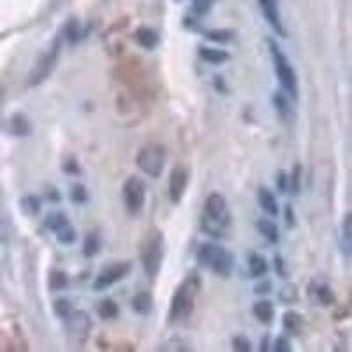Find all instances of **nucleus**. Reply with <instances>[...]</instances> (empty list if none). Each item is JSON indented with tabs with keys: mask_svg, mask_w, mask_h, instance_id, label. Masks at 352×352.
Wrapping results in <instances>:
<instances>
[{
	"mask_svg": "<svg viewBox=\"0 0 352 352\" xmlns=\"http://www.w3.org/2000/svg\"><path fill=\"white\" fill-rule=\"evenodd\" d=\"M201 229L204 234L212 238L228 236L231 229V212H229L228 201L220 194H210L204 201L203 212H201Z\"/></svg>",
	"mask_w": 352,
	"mask_h": 352,
	"instance_id": "f257e3e1",
	"label": "nucleus"
},
{
	"mask_svg": "<svg viewBox=\"0 0 352 352\" xmlns=\"http://www.w3.org/2000/svg\"><path fill=\"white\" fill-rule=\"evenodd\" d=\"M201 289V278L197 275H188L173 294L171 307H169V320L180 322L190 317L196 308L197 294Z\"/></svg>",
	"mask_w": 352,
	"mask_h": 352,
	"instance_id": "f03ea898",
	"label": "nucleus"
},
{
	"mask_svg": "<svg viewBox=\"0 0 352 352\" xmlns=\"http://www.w3.org/2000/svg\"><path fill=\"white\" fill-rule=\"evenodd\" d=\"M140 257L144 273L148 278H155L164 259V236L159 229H152L144 234L140 243Z\"/></svg>",
	"mask_w": 352,
	"mask_h": 352,
	"instance_id": "7ed1b4c3",
	"label": "nucleus"
},
{
	"mask_svg": "<svg viewBox=\"0 0 352 352\" xmlns=\"http://www.w3.org/2000/svg\"><path fill=\"white\" fill-rule=\"evenodd\" d=\"M197 259L208 272L215 273L220 278L231 276L234 268V257L224 247L215 243H204L197 252Z\"/></svg>",
	"mask_w": 352,
	"mask_h": 352,
	"instance_id": "20e7f679",
	"label": "nucleus"
},
{
	"mask_svg": "<svg viewBox=\"0 0 352 352\" xmlns=\"http://www.w3.org/2000/svg\"><path fill=\"white\" fill-rule=\"evenodd\" d=\"M270 53H272L273 58V67H275L276 80L278 85L284 88V92L289 97L296 99L298 97V76L296 71L292 69L291 62H289L287 55L278 48V44L275 41H270Z\"/></svg>",
	"mask_w": 352,
	"mask_h": 352,
	"instance_id": "39448f33",
	"label": "nucleus"
},
{
	"mask_svg": "<svg viewBox=\"0 0 352 352\" xmlns=\"http://www.w3.org/2000/svg\"><path fill=\"white\" fill-rule=\"evenodd\" d=\"M136 164L150 178H159L166 168V148L159 143L144 144L138 152Z\"/></svg>",
	"mask_w": 352,
	"mask_h": 352,
	"instance_id": "423d86ee",
	"label": "nucleus"
},
{
	"mask_svg": "<svg viewBox=\"0 0 352 352\" xmlns=\"http://www.w3.org/2000/svg\"><path fill=\"white\" fill-rule=\"evenodd\" d=\"M46 228L52 232L53 236L56 238V241L62 245H71L76 241V231L72 228L71 220L67 219V215L62 212H53L46 217Z\"/></svg>",
	"mask_w": 352,
	"mask_h": 352,
	"instance_id": "0eeeda50",
	"label": "nucleus"
},
{
	"mask_svg": "<svg viewBox=\"0 0 352 352\" xmlns=\"http://www.w3.org/2000/svg\"><path fill=\"white\" fill-rule=\"evenodd\" d=\"M65 329H67L69 340L74 344L81 345L87 342L90 329H92V320L90 316L80 310H72L67 317H65Z\"/></svg>",
	"mask_w": 352,
	"mask_h": 352,
	"instance_id": "6e6552de",
	"label": "nucleus"
},
{
	"mask_svg": "<svg viewBox=\"0 0 352 352\" xmlns=\"http://www.w3.org/2000/svg\"><path fill=\"white\" fill-rule=\"evenodd\" d=\"M122 196H124V204L125 208H127V212L132 213V215H136V213H140L144 206V196H146L144 184L138 178V176H131V178L125 180Z\"/></svg>",
	"mask_w": 352,
	"mask_h": 352,
	"instance_id": "1a4fd4ad",
	"label": "nucleus"
},
{
	"mask_svg": "<svg viewBox=\"0 0 352 352\" xmlns=\"http://www.w3.org/2000/svg\"><path fill=\"white\" fill-rule=\"evenodd\" d=\"M131 270H132V264L125 263V261L109 264V266H106V268L97 275L96 282H94V289H96V291H102V289L118 284V282L124 280L125 276L131 273Z\"/></svg>",
	"mask_w": 352,
	"mask_h": 352,
	"instance_id": "9d476101",
	"label": "nucleus"
},
{
	"mask_svg": "<svg viewBox=\"0 0 352 352\" xmlns=\"http://www.w3.org/2000/svg\"><path fill=\"white\" fill-rule=\"evenodd\" d=\"M58 53H60V43H56L52 50H50L46 55L41 58L39 62L34 67L32 74H30V80H28V85H37L41 81H44L50 76V72L55 67L56 60H58Z\"/></svg>",
	"mask_w": 352,
	"mask_h": 352,
	"instance_id": "9b49d317",
	"label": "nucleus"
},
{
	"mask_svg": "<svg viewBox=\"0 0 352 352\" xmlns=\"http://www.w3.org/2000/svg\"><path fill=\"white\" fill-rule=\"evenodd\" d=\"M188 185V173L184 166H176L171 171L169 176V199L175 204H178L182 201V197L185 196V190H187Z\"/></svg>",
	"mask_w": 352,
	"mask_h": 352,
	"instance_id": "f8f14e48",
	"label": "nucleus"
},
{
	"mask_svg": "<svg viewBox=\"0 0 352 352\" xmlns=\"http://www.w3.org/2000/svg\"><path fill=\"white\" fill-rule=\"evenodd\" d=\"M261 11H263L264 18L273 27V30L278 34H285L284 25L280 20V9H278V0H259Z\"/></svg>",
	"mask_w": 352,
	"mask_h": 352,
	"instance_id": "ddd939ff",
	"label": "nucleus"
},
{
	"mask_svg": "<svg viewBox=\"0 0 352 352\" xmlns=\"http://www.w3.org/2000/svg\"><path fill=\"white\" fill-rule=\"evenodd\" d=\"M257 203H259L261 210L268 213V215L276 217L278 213H280V208H278V201H276L275 194H273L270 188L261 187L259 190H257Z\"/></svg>",
	"mask_w": 352,
	"mask_h": 352,
	"instance_id": "4468645a",
	"label": "nucleus"
},
{
	"mask_svg": "<svg viewBox=\"0 0 352 352\" xmlns=\"http://www.w3.org/2000/svg\"><path fill=\"white\" fill-rule=\"evenodd\" d=\"M252 312L254 316L257 317V320H261L263 324H268V322H272L273 320V316H275V308H273L272 301L261 300L254 305Z\"/></svg>",
	"mask_w": 352,
	"mask_h": 352,
	"instance_id": "2eb2a0df",
	"label": "nucleus"
},
{
	"mask_svg": "<svg viewBox=\"0 0 352 352\" xmlns=\"http://www.w3.org/2000/svg\"><path fill=\"white\" fill-rule=\"evenodd\" d=\"M132 308L134 312L140 314V316H148L153 308V300L150 292H138L134 300H132Z\"/></svg>",
	"mask_w": 352,
	"mask_h": 352,
	"instance_id": "dca6fc26",
	"label": "nucleus"
},
{
	"mask_svg": "<svg viewBox=\"0 0 352 352\" xmlns=\"http://www.w3.org/2000/svg\"><path fill=\"white\" fill-rule=\"evenodd\" d=\"M257 231H259L261 236L264 240H268L270 243H275L278 241V228L273 220L270 219H259L257 220Z\"/></svg>",
	"mask_w": 352,
	"mask_h": 352,
	"instance_id": "f3484780",
	"label": "nucleus"
},
{
	"mask_svg": "<svg viewBox=\"0 0 352 352\" xmlns=\"http://www.w3.org/2000/svg\"><path fill=\"white\" fill-rule=\"evenodd\" d=\"M342 252L347 257H352V215H347L342 224V234H340Z\"/></svg>",
	"mask_w": 352,
	"mask_h": 352,
	"instance_id": "a211bd4d",
	"label": "nucleus"
},
{
	"mask_svg": "<svg viewBox=\"0 0 352 352\" xmlns=\"http://www.w3.org/2000/svg\"><path fill=\"white\" fill-rule=\"evenodd\" d=\"M248 272H250L252 276L266 275V272H268V263L259 254H252V256L248 257Z\"/></svg>",
	"mask_w": 352,
	"mask_h": 352,
	"instance_id": "6ab92c4d",
	"label": "nucleus"
},
{
	"mask_svg": "<svg viewBox=\"0 0 352 352\" xmlns=\"http://www.w3.org/2000/svg\"><path fill=\"white\" fill-rule=\"evenodd\" d=\"M199 56L204 62H208V64H222V62L229 60L228 53L215 48H201Z\"/></svg>",
	"mask_w": 352,
	"mask_h": 352,
	"instance_id": "aec40b11",
	"label": "nucleus"
},
{
	"mask_svg": "<svg viewBox=\"0 0 352 352\" xmlns=\"http://www.w3.org/2000/svg\"><path fill=\"white\" fill-rule=\"evenodd\" d=\"M310 292H312L314 298H316V301L319 305H331L333 300H335V298H333L331 289H329L326 284H312Z\"/></svg>",
	"mask_w": 352,
	"mask_h": 352,
	"instance_id": "412c9836",
	"label": "nucleus"
},
{
	"mask_svg": "<svg viewBox=\"0 0 352 352\" xmlns=\"http://www.w3.org/2000/svg\"><path fill=\"white\" fill-rule=\"evenodd\" d=\"M97 312H99V316L102 317V319L109 320V319H115V317H118V314H120V308H118V305H116L113 300H104L102 303L99 305Z\"/></svg>",
	"mask_w": 352,
	"mask_h": 352,
	"instance_id": "4be33fe9",
	"label": "nucleus"
},
{
	"mask_svg": "<svg viewBox=\"0 0 352 352\" xmlns=\"http://www.w3.org/2000/svg\"><path fill=\"white\" fill-rule=\"evenodd\" d=\"M99 250H100V241H99V238H97L96 232H90V234H87V238H85V241H83L85 256L92 257V256H96Z\"/></svg>",
	"mask_w": 352,
	"mask_h": 352,
	"instance_id": "5701e85b",
	"label": "nucleus"
},
{
	"mask_svg": "<svg viewBox=\"0 0 352 352\" xmlns=\"http://www.w3.org/2000/svg\"><path fill=\"white\" fill-rule=\"evenodd\" d=\"M273 100H275V108H276V111H278V116H280L282 120H285V122L291 120L292 109H291V106H289L287 99H285L282 94H278V96H275V99Z\"/></svg>",
	"mask_w": 352,
	"mask_h": 352,
	"instance_id": "b1692460",
	"label": "nucleus"
},
{
	"mask_svg": "<svg viewBox=\"0 0 352 352\" xmlns=\"http://www.w3.org/2000/svg\"><path fill=\"white\" fill-rule=\"evenodd\" d=\"M138 41L141 43V46L152 50L157 44V34L152 32V30H148V28H143V30L138 32Z\"/></svg>",
	"mask_w": 352,
	"mask_h": 352,
	"instance_id": "393cba45",
	"label": "nucleus"
},
{
	"mask_svg": "<svg viewBox=\"0 0 352 352\" xmlns=\"http://www.w3.org/2000/svg\"><path fill=\"white\" fill-rule=\"evenodd\" d=\"M48 285L52 291H60V289H64L65 285H67V276H65V273L62 272H52Z\"/></svg>",
	"mask_w": 352,
	"mask_h": 352,
	"instance_id": "a878e982",
	"label": "nucleus"
},
{
	"mask_svg": "<svg viewBox=\"0 0 352 352\" xmlns=\"http://www.w3.org/2000/svg\"><path fill=\"white\" fill-rule=\"evenodd\" d=\"M11 124H12V132H14V134H18V136H25V134L30 131V127H28V122L25 120L21 115L12 116Z\"/></svg>",
	"mask_w": 352,
	"mask_h": 352,
	"instance_id": "bb28decb",
	"label": "nucleus"
},
{
	"mask_svg": "<svg viewBox=\"0 0 352 352\" xmlns=\"http://www.w3.org/2000/svg\"><path fill=\"white\" fill-rule=\"evenodd\" d=\"M284 324L287 331L298 333L300 331V317H298L296 314H287L284 319Z\"/></svg>",
	"mask_w": 352,
	"mask_h": 352,
	"instance_id": "cd10ccee",
	"label": "nucleus"
},
{
	"mask_svg": "<svg viewBox=\"0 0 352 352\" xmlns=\"http://www.w3.org/2000/svg\"><path fill=\"white\" fill-rule=\"evenodd\" d=\"M21 204H23V210L28 213V215H34V213L39 210V201H37V197L34 196L25 197V199L21 201Z\"/></svg>",
	"mask_w": 352,
	"mask_h": 352,
	"instance_id": "c85d7f7f",
	"label": "nucleus"
},
{
	"mask_svg": "<svg viewBox=\"0 0 352 352\" xmlns=\"http://www.w3.org/2000/svg\"><path fill=\"white\" fill-rule=\"evenodd\" d=\"M55 312L58 314V316H60L62 319H65V317H67L69 314L72 312L71 303H69L67 300H60V301H56V303H55Z\"/></svg>",
	"mask_w": 352,
	"mask_h": 352,
	"instance_id": "c756f323",
	"label": "nucleus"
},
{
	"mask_svg": "<svg viewBox=\"0 0 352 352\" xmlns=\"http://www.w3.org/2000/svg\"><path fill=\"white\" fill-rule=\"evenodd\" d=\"M232 345H234V351H241V352H248L250 351V342L247 340V338H245V336H236V338H234V340H232Z\"/></svg>",
	"mask_w": 352,
	"mask_h": 352,
	"instance_id": "7c9ffc66",
	"label": "nucleus"
},
{
	"mask_svg": "<svg viewBox=\"0 0 352 352\" xmlns=\"http://www.w3.org/2000/svg\"><path fill=\"white\" fill-rule=\"evenodd\" d=\"M71 196L76 203H85V201H87V190H85V187H81V185H76V187L72 188Z\"/></svg>",
	"mask_w": 352,
	"mask_h": 352,
	"instance_id": "2f4dec72",
	"label": "nucleus"
},
{
	"mask_svg": "<svg viewBox=\"0 0 352 352\" xmlns=\"http://www.w3.org/2000/svg\"><path fill=\"white\" fill-rule=\"evenodd\" d=\"M276 185H278V188H280V190H287L289 187H291V185H289V178L287 176H285V173H278V180H276Z\"/></svg>",
	"mask_w": 352,
	"mask_h": 352,
	"instance_id": "473e14b6",
	"label": "nucleus"
},
{
	"mask_svg": "<svg viewBox=\"0 0 352 352\" xmlns=\"http://www.w3.org/2000/svg\"><path fill=\"white\" fill-rule=\"evenodd\" d=\"M298 180H300V168H294V171H292V178H291L292 192H296L298 190Z\"/></svg>",
	"mask_w": 352,
	"mask_h": 352,
	"instance_id": "72a5a7b5",
	"label": "nucleus"
},
{
	"mask_svg": "<svg viewBox=\"0 0 352 352\" xmlns=\"http://www.w3.org/2000/svg\"><path fill=\"white\" fill-rule=\"evenodd\" d=\"M276 272H278V275L280 276H287V272H285L284 268V259H280V257H276Z\"/></svg>",
	"mask_w": 352,
	"mask_h": 352,
	"instance_id": "f704fd0d",
	"label": "nucleus"
},
{
	"mask_svg": "<svg viewBox=\"0 0 352 352\" xmlns=\"http://www.w3.org/2000/svg\"><path fill=\"white\" fill-rule=\"evenodd\" d=\"M275 351H289V342L285 340V338H278V340H276Z\"/></svg>",
	"mask_w": 352,
	"mask_h": 352,
	"instance_id": "c9c22d12",
	"label": "nucleus"
}]
</instances>
